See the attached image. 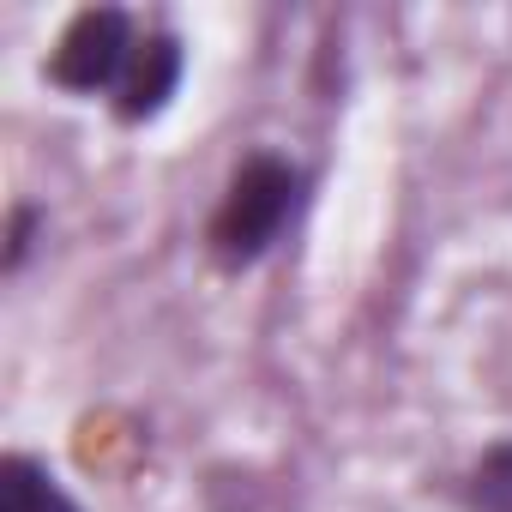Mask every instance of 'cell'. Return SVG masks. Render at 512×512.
<instances>
[{
  "label": "cell",
  "instance_id": "7a4b0ae2",
  "mask_svg": "<svg viewBox=\"0 0 512 512\" xmlns=\"http://www.w3.org/2000/svg\"><path fill=\"white\" fill-rule=\"evenodd\" d=\"M139 37L145 31L127 7H79L55 37V49L43 61V79L67 97H109L115 103L127 67L139 55Z\"/></svg>",
  "mask_w": 512,
  "mask_h": 512
},
{
  "label": "cell",
  "instance_id": "8992f818",
  "mask_svg": "<svg viewBox=\"0 0 512 512\" xmlns=\"http://www.w3.org/2000/svg\"><path fill=\"white\" fill-rule=\"evenodd\" d=\"M49 223V211L43 205H31V199H19L13 205V217H7V253H0V266H7V278H19L25 272V260H31V247H37V229Z\"/></svg>",
  "mask_w": 512,
  "mask_h": 512
},
{
  "label": "cell",
  "instance_id": "6da1fadb",
  "mask_svg": "<svg viewBox=\"0 0 512 512\" xmlns=\"http://www.w3.org/2000/svg\"><path fill=\"white\" fill-rule=\"evenodd\" d=\"M308 187L314 175L284 157V151H247L223 193H217V211L205 223V247H211V260L223 272H247V266H260L266 253L284 241V229L302 217L308 205Z\"/></svg>",
  "mask_w": 512,
  "mask_h": 512
},
{
  "label": "cell",
  "instance_id": "5b68a950",
  "mask_svg": "<svg viewBox=\"0 0 512 512\" xmlns=\"http://www.w3.org/2000/svg\"><path fill=\"white\" fill-rule=\"evenodd\" d=\"M464 506L470 512H512V440L482 446V458L464 476Z\"/></svg>",
  "mask_w": 512,
  "mask_h": 512
},
{
  "label": "cell",
  "instance_id": "277c9868",
  "mask_svg": "<svg viewBox=\"0 0 512 512\" xmlns=\"http://www.w3.org/2000/svg\"><path fill=\"white\" fill-rule=\"evenodd\" d=\"M0 512H85V506L37 452H7L0 458Z\"/></svg>",
  "mask_w": 512,
  "mask_h": 512
},
{
  "label": "cell",
  "instance_id": "3957f363",
  "mask_svg": "<svg viewBox=\"0 0 512 512\" xmlns=\"http://www.w3.org/2000/svg\"><path fill=\"white\" fill-rule=\"evenodd\" d=\"M181 79H187V43L175 37V31H145L139 37V55H133V67H127V79H121V91H115V121H127V127H145V121H157L169 103H175V91H181Z\"/></svg>",
  "mask_w": 512,
  "mask_h": 512
}]
</instances>
